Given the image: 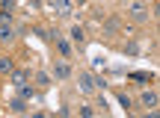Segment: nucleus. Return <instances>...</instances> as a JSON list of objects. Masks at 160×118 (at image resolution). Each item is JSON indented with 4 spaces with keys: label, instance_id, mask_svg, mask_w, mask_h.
Returning <instances> with one entry per match:
<instances>
[{
    "label": "nucleus",
    "instance_id": "obj_1",
    "mask_svg": "<svg viewBox=\"0 0 160 118\" xmlns=\"http://www.w3.org/2000/svg\"><path fill=\"white\" fill-rule=\"evenodd\" d=\"M80 89H83V92H92V89H95V80H92L89 74H80Z\"/></svg>",
    "mask_w": 160,
    "mask_h": 118
},
{
    "label": "nucleus",
    "instance_id": "obj_2",
    "mask_svg": "<svg viewBox=\"0 0 160 118\" xmlns=\"http://www.w3.org/2000/svg\"><path fill=\"white\" fill-rule=\"evenodd\" d=\"M57 9H59V15H62V18L71 15V3H68V0H57Z\"/></svg>",
    "mask_w": 160,
    "mask_h": 118
},
{
    "label": "nucleus",
    "instance_id": "obj_3",
    "mask_svg": "<svg viewBox=\"0 0 160 118\" xmlns=\"http://www.w3.org/2000/svg\"><path fill=\"white\" fill-rule=\"evenodd\" d=\"M131 15L137 18V21H142V18H145V6H142V3H133V9H131Z\"/></svg>",
    "mask_w": 160,
    "mask_h": 118
},
{
    "label": "nucleus",
    "instance_id": "obj_4",
    "mask_svg": "<svg viewBox=\"0 0 160 118\" xmlns=\"http://www.w3.org/2000/svg\"><path fill=\"white\" fill-rule=\"evenodd\" d=\"M68 74H71V68L65 65V62H57V77H59V80H65Z\"/></svg>",
    "mask_w": 160,
    "mask_h": 118
},
{
    "label": "nucleus",
    "instance_id": "obj_5",
    "mask_svg": "<svg viewBox=\"0 0 160 118\" xmlns=\"http://www.w3.org/2000/svg\"><path fill=\"white\" fill-rule=\"evenodd\" d=\"M9 106L15 109V112H27V103H24V97H15V101H12Z\"/></svg>",
    "mask_w": 160,
    "mask_h": 118
},
{
    "label": "nucleus",
    "instance_id": "obj_6",
    "mask_svg": "<svg viewBox=\"0 0 160 118\" xmlns=\"http://www.w3.org/2000/svg\"><path fill=\"white\" fill-rule=\"evenodd\" d=\"M12 83H15L18 89H21V86L27 83V71H15V77H12Z\"/></svg>",
    "mask_w": 160,
    "mask_h": 118
},
{
    "label": "nucleus",
    "instance_id": "obj_7",
    "mask_svg": "<svg viewBox=\"0 0 160 118\" xmlns=\"http://www.w3.org/2000/svg\"><path fill=\"white\" fill-rule=\"evenodd\" d=\"M0 39H3V41H12V39H15L12 27H6V24H3V27H0Z\"/></svg>",
    "mask_w": 160,
    "mask_h": 118
},
{
    "label": "nucleus",
    "instance_id": "obj_8",
    "mask_svg": "<svg viewBox=\"0 0 160 118\" xmlns=\"http://www.w3.org/2000/svg\"><path fill=\"white\" fill-rule=\"evenodd\" d=\"M142 103H145V106H157V95H151V92H145V95H142Z\"/></svg>",
    "mask_w": 160,
    "mask_h": 118
},
{
    "label": "nucleus",
    "instance_id": "obj_9",
    "mask_svg": "<svg viewBox=\"0 0 160 118\" xmlns=\"http://www.w3.org/2000/svg\"><path fill=\"white\" fill-rule=\"evenodd\" d=\"M57 47H59L62 56H68V53H71V47H68V41H65V39H57Z\"/></svg>",
    "mask_w": 160,
    "mask_h": 118
},
{
    "label": "nucleus",
    "instance_id": "obj_10",
    "mask_svg": "<svg viewBox=\"0 0 160 118\" xmlns=\"http://www.w3.org/2000/svg\"><path fill=\"white\" fill-rule=\"evenodd\" d=\"M131 77H133V80H142V83H148V80H151V74H145V71H133Z\"/></svg>",
    "mask_w": 160,
    "mask_h": 118
},
{
    "label": "nucleus",
    "instance_id": "obj_11",
    "mask_svg": "<svg viewBox=\"0 0 160 118\" xmlns=\"http://www.w3.org/2000/svg\"><path fill=\"white\" fill-rule=\"evenodd\" d=\"M71 39H74V41H83V30H80V27H71Z\"/></svg>",
    "mask_w": 160,
    "mask_h": 118
},
{
    "label": "nucleus",
    "instance_id": "obj_12",
    "mask_svg": "<svg viewBox=\"0 0 160 118\" xmlns=\"http://www.w3.org/2000/svg\"><path fill=\"white\" fill-rule=\"evenodd\" d=\"M0 71H3V74L12 71V59H0Z\"/></svg>",
    "mask_w": 160,
    "mask_h": 118
},
{
    "label": "nucleus",
    "instance_id": "obj_13",
    "mask_svg": "<svg viewBox=\"0 0 160 118\" xmlns=\"http://www.w3.org/2000/svg\"><path fill=\"white\" fill-rule=\"evenodd\" d=\"M36 83H39V86H48L51 80H48V74H36Z\"/></svg>",
    "mask_w": 160,
    "mask_h": 118
},
{
    "label": "nucleus",
    "instance_id": "obj_14",
    "mask_svg": "<svg viewBox=\"0 0 160 118\" xmlns=\"http://www.w3.org/2000/svg\"><path fill=\"white\" fill-rule=\"evenodd\" d=\"M119 103H122V106L128 109V106H131V97H128V95H119Z\"/></svg>",
    "mask_w": 160,
    "mask_h": 118
},
{
    "label": "nucleus",
    "instance_id": "obj_15",
    "mask_svg": "<svg viewBox=\"0 0 160 118\" xmlns=\"http://www.w3.org/2000/svg\"><path fill=\"white\" fill-rule=\"evenodd\" d=\"M154 12H157V15H160V6H157V9H154Z\"/></svg>",
    "mask_w": 160,
    "mask_h": 118
}]
</instances>
